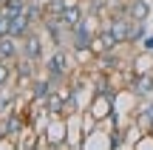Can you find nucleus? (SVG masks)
<instances>
[{"instance_id": "obj_1", "label": "nucleus", "mask_w": 153, "mask_h": 150, "mask_svg": "<svg viewBox=\"0 0 153 150\" xmlns=\"http://www.w3.org/2000/svg\"><path fill=\"white\" fill-rule=\"evenodd\" d=\"M71 51V48H68ZM65 45H57V51L51 57H45V77L51 79V82L60 85L62 79H68V74H71V65H76L74 54H68Z\"/></svg>"}, {"instance_id": "obj_2", "label": "nucleus", "mask_w": 153, "mask_h": 150, "mask_svg": "<svg viewBox=\"0 0 153 150\" xmlns=\"http://www.w3.org/2000/svg\"><path fill=\"white\" fill-rule=\"evenodd\" d=\"M97 14L85 17V20L79 23V26L71 28V34H68V48L76 51V48H94V34H97Z\"/></svg>"}, {"instance_id": "obj_3", "label": "nucleus", "mask_w": 153, "mask_h": 150, "mask_svg": "<svg viewBox=\"0 0 153 150\" xmlns=\"http://www.w3.org/2000/svg\"><path fill=\"white\" fill-rule=\"evenodd\" d=\"M68 116H48V125H45V139H48L51 147H68Z\"/></svg>"}, {"instance_id": "obj_4", "label": "nucleus", "mask_w": 153, "mask_h": 150, "mask_svg": "<svg viewBox=\"0 0 153 150\" xmlns=\"http://www.w3.org/2000/svg\"><path fill=\"white\" fill-rule=\"evenodd\" d=\"M0 119H3L6 136H11V139H14L17 145H20V139H23V136L28 133V130H31V128H28V119L23 116L20 111H9L6 116H0Z\"/></svg>"}, {"instance_id": "obj_5", "label": "nucleus", "mask_w": 153, "mask_h": 150, "mask_svg": "<svg viewBox=\"0 0 153 150\" xmlns=\"http://www.w3.org/2000/svg\"><path fill=\"white\" fill-rule=\"evenodd\" d=\"M20 48H23V57H28V60L40 62L45 54V45H43V34L37 31V28H31V31L26 34V37L20 40Z\"/></svg>"}, {"instance_id": "obj_6", "label": "nucleus", "mask_w": 153, "mask_h": 150, "mask_svg": "<svg viewBox=\"0 0 153 150\" xmlns=\"http://www.w3.org/2000/svg\"><path fill=\"white\" fill-rule=\"evenodd\" d=\"M128 91H131V96H133L136 102L150 99V96H153V71L136 74V77H133V82L128 85Z\"/></svg>"}, {"instance_id": "obj_7", "label": "nucleus", "mask_w": 153, "mask_h": 150, "mask_svg": "<svg viewBox=\"0 0 153 150\" xmlns=\"http://www.w3.org/2000/svg\"><path fill=\"white\" fill-rule=\"evenodd\" d=\"M119 48V40L114 37L108 26H102L97 34H94V54H105V51H116Z\"/></svg>"}, {"instance_id": "obj_8", "label": "nucleus", "mask_w": 153, "mask_h": 150, "mask_svg": "<svg viewBox=\"0 0 153 150\" xmlns=\"http://www.w3.org/2000/svg\"><path fill=\"white\" fill-rule=\"evenodd\" d=\"M20 54H23L20 40L11 37V34H0V60H3V62H17Z\"/></svg>"}, {"instance_id": "obj_9", "label": "nucleus", "mask_w": 153, "mask_h": 150, "mask_svg": "<svg viewBox=\"0 0 153 150\" xmlns=\"http://www.w3.org/2000/svg\"><path fill=\"white\" fill-rule=\"evenodd\" d=\"M54 88H57V82H51L48 77H43V79H31V99H34V105H43V102L48 99L51 94H54Z\"/></svg>"}, {"instance_id": "obj_10", "label": "nucleus", "mask_w": 153, "mask_h": 150, "mask_svg": "<svg viewBox=\"0 0 153 150\" xmlns=\"http://www.w3.org/2000/svg\"><path fill=\"white\" fill-rule=\"evenodd\" d=\"M9 17H11V14H9ZM31 28H37V26H31V20L26 17V11H23V14H14V17L9 20V34H11V37H17V40H23Z\"/></svg>"}, {"instance_id": "obj_11", "label": "nucleus", "mask_w": 153, "mask_h": 150, "mask_svg": "<svg viewBox=\"0 0 153 150\" xmlns=\"http://www.w3.org/2000/svg\"><path fill=\"white\" fill-rule=\"evenodd\" d=\"M60 20H62V26H65L68 31H71L74 26H79V23L85 20V9H82V3H71V6L60 14Z\"/></svg>"}, {"instance_id": "obj_12", "label": "nucleus", "mask_w": 153, "mask_h": 150, "mask_svg": "<svg viewBox=\"0 0 153 150\" xmlns=\"http://www.w3.org/2000/svg\"><path fill=\"white\" fill-rule=\"evenodd\" d=\"M48 116H65V91H54L48 99L43 102Z\"/></svg>"}, {"instance_id": "obj_13", "label": "nucleus", "mask_w": 153, "mask_h": 150, "mask_svg": "<svg viewBox=\"0 0 153 150\" xmlns=\"http://www.w3.org/2000/svg\"><path fill=\"white\" fill-rule=\"evenodd\" d=\"M136 125L142 130H150V125H153V99H142V105L136 111Z\"/></svg>"}, {"instance_id": "obj_14", "label": "nucleus", "mask_w": 153, "mask_h": 150, "mask_svg": "<svg viewBox=\"0 0 153 150\" xmlns=\"http://www.w3.org/2000/svg\"><path fill=\"white\" fill-rule=\"evenodd\" d=\"M128 17L131 20H148L150 17V3L148 0H128Z\"/></svg>"}, {"instance_id": "obj_15", "label": "nucleus", "mask_w": 153, "mask_h": 150, "mask_svg": "<svg viewBox=\"0 0 153 150\" xmlns=\"http://www.w3.org/2000/svg\"><path fill=\"white\" fill-rule=\"evenodd\" d=\"M97 62L102 65V71H119L125 62L116 57V51H105V54H97Z\"/></svg>"}, {"instance_id": "obj_16", "label": "nucleus", "mask_w": 153, "mask_h": 150, "mask_svg": "<svg viewBox=\"0 0 153 150\" xmlns=\"http://www.w3.org/2000/svg\"><path fill=\"white\" fill-rule=\"evenodd\" d=\"M71 3H79V0H45V17H60Z\"/></svg>"}, {"instance_id": "obj_17", "label": "nucleus", "mask_w": 153, "mask_h": 150, "mask_svg": "<svg viewBox=\"0 0 153 150\" xmlns=\"http://www.w3.org/2000/svg\"><path fill=\"white\" fill-rule=\"evenodd\" d=\"M148 37V20H133V28H131V43H142Z\"/></svg>"}, {"instance_id": "obj_18", "label": "nucleus", "mask_w": 153, "mask_h": 150, "mask_svg": "<svg viewBox=\"0 0 153 150\" xmlns=\"http://www.w3.org/2000/svg\"><path fill=\"white\" fill-rule=\"evenodd\" d=\"M26 6H28V0H6L0 11H6V14L14 17V14H23V11H26Z\"/></svg>"}, {"instance_id": "obj_19", "label": "nucleus", "mask_w": 153, "mask_h": 150, "mask_svg": "<svg viewBox=\"0 0 153 150\" xmlns=\"http://www.w3.org/2000/svg\"><path fill=\"white\" fill-rule=\"evenodd\" d=\"M11 74H14V71H11V65L0 60V88H6V85L11 82Z\"/></svg>"}, {"instance_id": "obj_20", "label": "nucleus", "mask_w": 153, "mask_h": 150, "mask_svg": "<svg viewBox=\"0 0 153 150\" xmlns=\"http://www.w3.org/2000/svg\"><path fill=\"white\" fill-rule=\"evenodd\" d=\"M142 51H148V54H153V34H148V37L142 40Z\"/></svg>"}, {"instance_id": "obj_21", "label": "nucleus", "mask_w": 153, "mask_h": 150, "mask_svg": "<svg viewBox=\"0 0 153 150\" xmlns=\"http://www.w3.org/2000/svg\"><path fill=\"white\" fill-rule=\"evenodd\" d=\"M3 3H6V0H0V9H3Z\"/></svg>"}]
</instances>
